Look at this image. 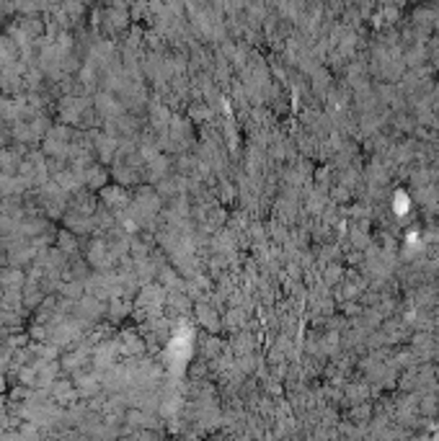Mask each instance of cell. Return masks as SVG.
<instances>
[{"instance_id":"6da1fadb","label":"cell","mask_w":439,"mask_h":441,"mask_svg":"<svg viewBox=\"0 0 439 441\" xmlns=\"http://www.w3.org/2000/svg\"><path fill=\"white\" fill-rule=\"evenodd\" d=\"M85 184L91 188H104L106 186V171L101 166H91L85 171Z\"/></svg>"},{"instance_id":"7a4b0ae2","label":"cell","mask_w":439,"mask_h":441,"mask_svg":"<svg viewBox=\"0 0 439 441\" xmlns=\"http://www.w3.org/2000/svg\"><path fill=\"white\" fill-rule=\"evenodd\" d=\"M57 243H60V248H63V253H75L78 250V240H75V235L70 233H60L57 235Z\"/></svg>"}]
</instances>
